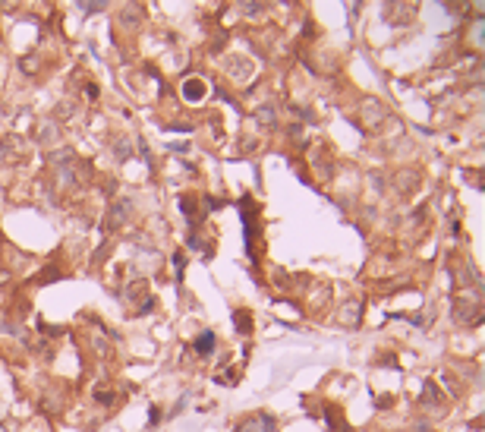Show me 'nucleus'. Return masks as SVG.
<instances>
[{
    "label": "nucleus",
    "instance_id": "nucleus-1",
    "mask_svg": "<svg viewBox=\"0 0 485 432\" xmlns=\"http://www.w3.org/2000/svg\"><path fill=\"white\" fill-rule=\"evenodd\" d=\"M271 429H274V420H271V416H252V420L236 426V432H271Z\"/></svg>",
    "mask_w": 485,
    "mask_h": 432
},
{
    "label": "nucleus",
    "instance_id": "nucleus-2",
    "mask_svg": "<svg viewBox=\"0 0 485 432\" xmlns=\"http://www.w3.org/2000/svg\"><path fill=\"white\" fill-rule=\"evenodd\" d=\"M195 350L202 356H208L211 350H215V335H211V331H202V335L195 338Z\"/></svg>",
    "mask_w": 485,
    "mask_h": 432
},
{
    "label": "nucleus",
    "instance_id": "nucleus-3",
    "mask_svg": "<svg viewBox=\"0 0 485 432\" xmlns=\"http://www.w3.org/2000/svg\"><path fill=\"white\" fill-rule=\"evenodd\" d=\"M183 92H186L189 101H198V98L205 95V82H195V79H192V82H186V89H183Z\"/></svg>",
    "mask_w": 485,
    "mask_h": 432
},
{
    "label": "nucleus",
    "instance_id": "nucleus-4",
    "mask_svg": "<svg viewBox=\"0 0 485 432\" xmlns=\"http://www.w3.org/2000/svg\"><path fill=\"white\" fill-rule=\"evenodd\" d=\"M249 328H252V315L239 309V312H236V331H239V335H246Z\"/></svg>",
    "mask_w": 485,
    "mask_h": 432
}]
</instances>
